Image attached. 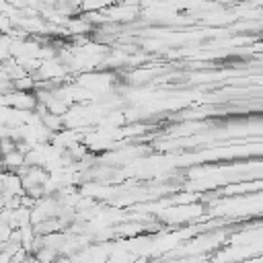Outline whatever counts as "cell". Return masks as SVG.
<instances>
[{
	"mask_svg": "<svg viewBox=\"0 0 263 263\" xmlns=\"http://www.w3.org/2000/svg\"><path fill=\"white\" fill-rule=\"evenodd\" d=\"M0 185H2V191L4 195H10V197H16V195H23V183H21V177L16 173H10V171H0Z\"/></svg>",
	"mask_w": 263,
	"mask_h": 263,
	"instance_id": "1",
	"label": "cell"
},
{
	"mask_svg": "<svg viewBox=\"0 0 263 263\" xmlns=\"http://www.w3.org/2000/svg\"><path fill=\"white\" fill-rule=\"evenodd\" d=\"M0 253H2V242H0Z\"/></svg>",
	"mask_w": 263,
	"mask_h": 263,
	"instance_id": "5",
	"label": "cell"
},
{
	"mask_svg": "<svg viewBox=\"0 0 263 263\" xmlns=\"http://www.w3.org/2000/svg\"><path fill=\"white\" fill-rule=\"evenodd\" d=\"M25 263H41V261H37V259H31V257H29V259H27Z\"/></svg>",
	"mask_w": 263,
	"mask_h": 263,
	"instance_id": "3",
	"label": "cell"
},
{
	"mask_svg": "<svg viewBox=\"0 0 263 263\" xmlns=\"http://www.w3.org/2000/svg\"><path fill=\"white\" fill-rule=\"evenodd\" d=\"M2 195H4V191H2V185H0V197H2Z\"/></svg>",
	"mask_w": 263,
	"mask_h": 263,
	"instance_id": "4",
	"label": "cell"
},
{
	"mask_svg": "<svg viewBox=\"0 0 263 263\" xmlns=\"http://www.w3.org/2000/svg\"><path fill=\"white\" fill-rule=\"evenodd\" d=\"M10 234H12V228H10L6 222H2V220H0V242H2V245H4V242H8Z\"/></svg>",
	"mask_w": 263,
	"mask_h": 263,
	"instance_id": "2",
	"label": "cell"
}]
</instances>
